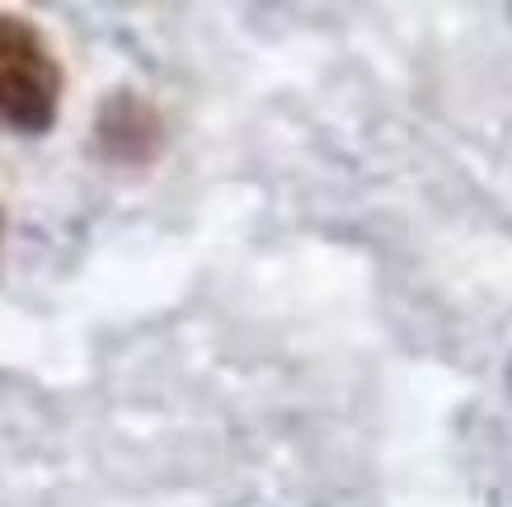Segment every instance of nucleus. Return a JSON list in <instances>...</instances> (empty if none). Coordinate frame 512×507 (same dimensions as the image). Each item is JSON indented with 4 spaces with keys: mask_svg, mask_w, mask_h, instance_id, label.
Returning a JSON list of instances; mask_svg holds the SVG:
<instances>
[{
    "mask_svg": "<svg viewBox=\"0 0 512 507\" xmlns=\"http://www.w3.org/2000/svg\"><path fill=\"white\" fill-rule=\"evenodd\" d=\"M0 226H5V212H0Z\"/></svg>",
    "mask_w": 512,
    "mask_h": 507,
    "instance_id": "f03ea898",
    "label": "nucleus"
},
{
    "mask_svg": "<svg viewBox=\"0 0 512 507\" xmlns=\"http://www.w3.org/2000/svg\"><path fill=\"white\" fill-rule=\"evenodd\" d=\"M62 62L38 24L0 15V137H38L62 108Z\"/></svg>",
    "mask_w": 512,
    "mask_h": 507,
    "instance_id": "f257e3e1",
    "label": "nucleus"
}]
</instances>
